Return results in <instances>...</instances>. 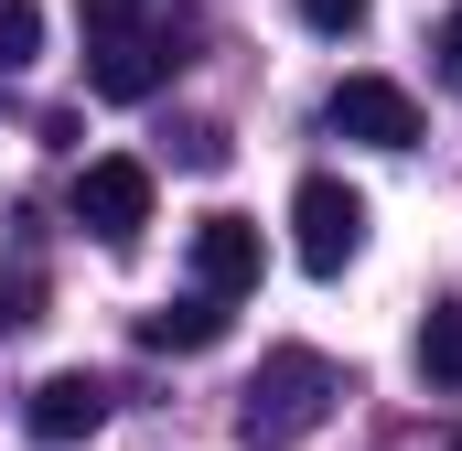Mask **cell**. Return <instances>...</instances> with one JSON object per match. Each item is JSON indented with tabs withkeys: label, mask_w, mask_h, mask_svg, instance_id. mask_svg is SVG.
<instances>
[{
	"label": "cell",
	"mask_w": 462,
	"mask_h": 451,
	"mask_svg": "<svg viewBox=\"0 0 462 451\" xmlns=\"http://www.w3.org/2000/svg\"><path fill=\"white\" fill-rule=\"evenodd\" d=\"M334 398H345L334 354H312V344L258 354V376L236 387V451H301L323 419H334Z\"/></svg>",
	"instance_id": "cell-1"
},
{
	"label": "cell",
	"mask_w": 462,
	"mask_h": 451,
	"mask_svg": "<svg viewBox=\"0 0 462 451\" xmlns=\"http://www.w3.org/2000/svg\"><path fill=\"white\" fill-rule=\"evenodd\" d=\"M183 54H172V32H118V43H87V87L108 97V108H140V97H162V76H172Z\"/></svg>",
	"instance_id": "cell-5"
},
{
	"label": "cell",
	"mask_w": 462,
	"mask_h": 451,
	"mask_svg": "<svg viewBox=\"0 0 462 451\" xmlns=\"http://www.w3.org/2000/svg\"><path fill=\"white\" fill-rule=\"evenodd\" d=\"M22 419H32V441H43V451L87 441V430L108 419V376H87V365H65V376H43V387L22 398Z\"/></svg>",
	"instance_id": "cell-6"
},
{
	"label": "cell",
	"mask_w": 462,
	"mask_h": 451,
	"mask_svg": "<svg viewBox=\"0 0 462 451\" xmlns=\"http://www.w3.org/2000/svg\"><path fill=\"white\" fill-rule=\"evenodd\" d=\"M194 290L205 301H247L258 290V226L247 216H205L194 226Z\"/></svg>",
	"instance_id": "cell-7"
},
{
	"label": "cell",
	"mask_w": 462,
	"mask_h": 451,
	"mask_svg": "<svg viewBox=\"0 0 462 451\" xmlns=\"http://www.w3.org/2000/svg\"><path fill=\"white\" fill-rule=\"evenodd\" d=\"M183 161L194 172H226V129H183Z\"/></svg>",
	"instance_id": "cell-13"
},
{
	"label": "cell",
	"mask_w": 462,
	"mask_h": 451,
	"mask_svg": "<svg viewBox=\"0 0 462 451\" xmlns=\"http://www.w3.org/2000/svg\"><path fill=\"white\" fill-rule=\"evenodd\" d=\"M291 247H301L312 280H345L355 247H365V194L334 183V172H301V194H291Z\"/></svg>",
	"instance_id": "cell-2"
},
{
	"label": "cell",
	"mask_w": 462,
	"mask_h": 451,
	"mask_svg": "<svg viewBox=\"0 0 462 451\" xmlns=\"http://www.w3.org/2000/svg\"><path fill=\"white\" fill-rule=\"evenodd\" d=\"M291 22H301V32H334V43H345V32H365V22H376V0H291Z\"/></svg>",
	"instance_id": "cell-11"
},
{
	"label": "cell",
	"mask_w": 462,
	"mask_h": 451,
	"mask_svg": "<svg viewBox=\"0 0 462 451\" xmlns=\"http://www.w3.org/2000/svg\"><path fill=\"white\" fill-rule=\"evenodd\" d=\"M76 226L97 247H140V226H151V161H129V151L87 161L76 172Z\"/></svg>",
	"instance_id": "cell-4"
},
{
	"label": "cell",
	"mask_w": 462,
	"mask_h": 451,
	"mask_svg": "<svg viewBox=\"0 0 462 451\" xmlns=\"http://www.w3.org/2000/svg\"><path fill=\"white\" fill-rule=\"evenodd\" d=\"M11 323H32V290H22V280L0 290V334H11Z\"/></svg>",
	"instance_id": "cell-15"
},
{
	"label": "cell",
	"mask_w": 462,
	"mask_h": 451,
	"mask_svg": "<svg viewBox=\"0 0 462 451\" xmlns=\"http://www.w3.org/2000/svg\"><path fill=\"white\" fill-rule=\"evenodd\" d=\"M441 76H452V87H462V11H452V22H441Z\"/></svg>",
	"instance_id": "cell-14"
},
{
	"label": "cell",
	"mask_w": 462,
	"mask_h": 451,
	"mask_svg": "<svg viewBox=\"0 0 462 451\" xmlns=\"http://www.w3.org/2000/svg\"><path fill=\"white\" fill-rule=\"evenodd\" d=\"M140 344H151V354H205V344H226V301H205V290H183V301H162V312H140Z\"/></svg>",
	"instance_id": "cell-8"
},
{
	"label": "cell",
	"mask_w": 462,
	"mask_h": 451,
	"mask_svg": "<svg viewBox=\"0 0 462 451\" xmlns=\"http://www.w3.org/2000/svg\"><path fill=\"white\" fill-rule=\"evenodd\" d=\"M420 376H430V387H462V301H430V323H420Z\"/></svg>",
	"instance_id": "cell-9"
},
{
	"label": "cell",
	"mask_w": 462,
	"mask_h": 451,
	"mask_svg": "<svg viewBox=\"0 0 462 451\" xmlns=\"http://www.w3.org/2000/svg\"><path fill=\"white\" fill-rule=\"evenodd\" d=\"M32 54H43V11L32 0H0V76H22Z\"/></svg>",
	"instance_id": "cell-10"
},
{
	"label": "cell",
	"mask_w": 462,
	"mask_h": 451,
	"mask_svg": "<svg viewBox=\"0 0 462 451\" xmlns=\"http://www.w3.org/2000/svg\"><path fill=\"white\" fill-rule=\"evenodd\" d=\"M76 22H87V43H118V32H140L151 11H140V0H76Z\"/></svg>",
	"instance_id": "cell-12"
},
{
	"label": "cell",
	"mask_w": 462,
	"mask_h": 451,
	"mask_svg": "<svg viewBox=\"0 0 462 451\" xmlns=\"http://www.w3.org/2000/svg\"><path fill=\"white\" fill-rule=\"evenodd\" d=\"M323 129L334 140H365V151H420V97L398 76H345L323 97Z\"/></svg>",
	"instance_id": "cell-3"
}]
</instances>
